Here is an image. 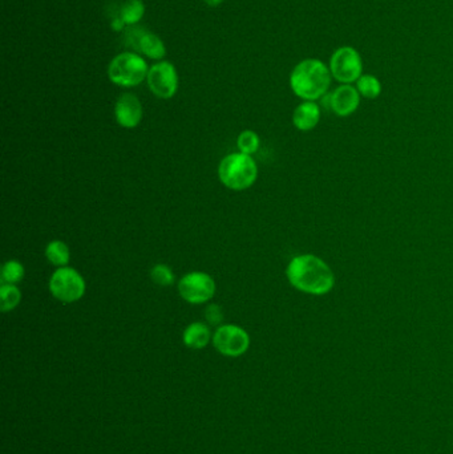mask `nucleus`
Instances as JSON below:
<instances>
[{
    "instance_id": "nucleus-1",
    "label": "nucleus",
    "mask_w": 453,
    "mask_h": 454,
    "mask_svg": "<svg viewBox=\"0 0 453 454\" xmlns=\"http://www.w3.org/2000/svg\"><path fill=\"white\" fill-rule=\"evenodd\" d=\"M286 277L295 290L313 296L327 295L335 287L332 268L314 254L294 256L286 268Z\"/></svg>"
},
{
    "instance_id": "nucleus-2",
    "label": "nucleus",
    "mask_w": 453,
    "mask_h": 454,
    "mask_svg": "<svg viewBox=\"0 0 453 454\" xmlns=\"http://www.w3.org/2000/svg\"><path fill=\"white\" fill-rule=\"evenodd\" d=\"M332 76L327 64L319 59H304L290 74V88L303 101L320 100L327 95Z\"/></svg>"
},
{
    "instance_id": "nucleus-3",
    "label": "nucleus",
    "mask_w": 453,
    "mask_h": 454,
    "mask_svg": "<svg viewBox=\"0 0 453 454\" xmlns=\"http://www.w3.org/2000/svg\"><path fill=\"white\" fill-rule=\"evenodd\" d=\"M219 182L234 191L250 189L258 178V166L252 156L230 153L218 165Z\"/></svg>"
},
{
    "instance_id": "nucleus-4",
    "label": "nucleus",
    "mask_w": 453,
    "mask_h": 454,
    "mask_svg": "<svg viewBox=\"0 0 453 454\" xmlns=\"http://www.w3.org/2000/svg\"><path fill=\"white\" fill-rule=\"evenodd\" d=\"M149 72V65L147 60L132 50L121 52L116 55L111 63L108 64V78L114 85L121 88H133L141 83L147 81Z\"/></svg>"
},
{
    "instance_id": "nucleus-5",
    "label": "nucleus",
    "mask_w": 453,
    "mask_h": 454,
    "mask_svg": "<svg viewBox=\"0 0 453 454\" xmlns=\"http://www.w3.org/2000/svg\"><path fill=\"white\" fill-rule=\"evenodd\" d=\"M50 295L63 304L79 302L87 291V283L83 275L72 267H59L50 275L48 283Z\"/></svg>"
},
{
    "instance_id": "nucleus-6",
    "label": "nucleus",
    "mask_w": 453,
    "mask_h": 454,
    "mask_svg": "<svg viewBox=\"0 0 453 454\" xmlns=\"http://www.w3.org/2000/svg\"><path fill=\"white\" fill-rule=\"evenodd\" d=\"M328 68L339 84H353L363 75V59L356 48L343 46L332 52Z\"/></svg>"
},
{
    "instance_id": "nucleus-7",
    "label": "nucleus",
    "mask_w": 453,
    "mask_h": 454,
    "mask_svg": "<svg viewBox=\"0 0 453 454\" xmlns=\"http://www.w3.org/2000/svg\"><path fill=\"white\" fill-rule=\"evenodd\" d=\"M180 296L189 304H203L215 298V279L212 275L202 271H191L184 275L178 282Z\"/></svg>"
},
{
    "instance_id": "nucleus-8",
    "label": "nucleus",
    "mask_w": 453,
    "mask_h": 454,
    "mask_svg": "<svg viewBox=\"0 0 453 454\" xmlns=\"http://www.w3.org/2000/svg\"><path fill=\"white\" fill-rule=\"evenodd\" d=\"M147 84L157 99L169 100L175 97L180 85L176 67L166 60L153 64L149 67Z\"/></svg>"
},
{
    "instance_id": "nucleus-9",
    "label": "nucleus",
    "mask_w": 453,
    "mask_h": 454,
    "mask_svg": "<svg viewBox=\"0 0 453 454\" xmlns=\"http://www.w3.org/2000/svg\"><path fill=\"white\" fill-rule=\"evenodd\" d=\"M213 345L221 355L227 357H239L248 352L250 336L248 331L236 324H222L213 333Z\"/></svg>"
},
{
    "instance_id": "nucleus-10",
    "label": "nucleus",
    "mask_w": 453,
    "mask_h": 454,
    "mask_svg": "<svg viewBox=\"0 0 453 454\" xmlns=\"http://www.w3.org/2000/svg\"><path fill=\"white\" fill-rule=\"evenodd\" d=\"M126 32V43L137 52L140 55H144L145 57L161 62L164 60L166 55V47L163 39L157 36L151 31H144L139 27H129Z\"/></svg>"
},
{
    "instance_id": "nucleus-11",
    "label": "nucleus",
    "mask_w": 453,
    "mask_h": 454,
    "mask_svg": "<svg viewBox=\"0 0 453 454\" xmlns=\"http://www.w3.org/2000/svg\"><path fill=\"white\" fill-rule=\"evenodd\" d=\"M362 96L353 84H340L328 95V108L338 117H349L360 105Z\"/></svg>"
},
{
    "instance_id": "nucleus-12",
    "label": "nucleus",
    "mask_w": 453,
    "mask_h": 454,
    "mask_svg": "<svg viewBox=\"0 0 453 454\" xmlns=\"http://www.w3.org/2000/svg\"><path fill=\"white\" fill-rule=\"evenodd\" d=\"M144 116L142 104L135 93H123L114 104V120L126 129H135L141 124Z\"/></svg>"
},
{
    "instance_id": "nucleus-13",
    "label": "nucleus",
    "mask_w": 453,
    "mask_h": 454,
    "mask_svg": "<svg viewBox=\"0 0 453 454\" xmlns=\"http://www.w3.org/2000/svg\"><path fill=\"white\" fill-rule=\"evenodd\" d=\"M320 106L316 101H302L292 112V125L299 132H310L320 121Z\"/></svg>"
},
{
    "instance_id": "nucleus-14",
    "label": "nucleus",
    "mask_w": 453,
    "mask_h": 454,
    "mask_svg": "<svg viewBox=\"0 0 453 454\" xmlns=\"http://www.w3.org/2000/svg\"><path fill=\"white\" fill-rule=\"evenodd\" d=\"M213 340L212 331L202 322L190 323L182 333V341L190 350H202Z\"/></svg>"
},
{
    "instance_id": "nucleus-15",
    "label": "nucleus",
    "mask_w": 453,
    "mask_h": 454,
    "mask_svg": "<svg viewBox=\"0 0 453 454\" xmlns=\"http://www.w3.org/2000/svg\"><path fill=\"white\" fill-rule=\"evenodd\" d=\"M44 254L50 265L56 266L58 268L68 266L71 261V250L63 240H50L46 247Z\"/></svg>"
},
{
    "instance_id": "nucleus-16",
    "label": "nucleus",
    "mask_w": 453,
    "mask_h": 454,
    "mask_svg": "<svg viewBox=\"0 0 453 454\" xmlns=\"http://www.w3.org/2000/svg\"><path fill=\"white\" fill-rule=\"evenodd\" d=\"M145 15V4L142 0H126L119 11V18L126 27H135Z\"/></svg>"
},
{
    "instance_id": "nucleus-17",
    "label": "nucleus",
    "mask_w": 453,
    "mask_h": 454,
    "mask_svg": "<svg viewBox=\"0 0 453 454\" xmlns=\"http://www.w3.org/2000/svg\"><path fill=\"white\" fill-rule=\"evenodd\" d=\"M360 96L367 100H375L381 93V83L377 76L371 74H363L355 83Z\"/></svg>"
},
{
    "instance_id": "nucleus-18",
    "label": "nucleus",
    "mask_w": 453,
    "mask_h": 454,
    "mask_svg": "<svg viewBox=\"0 0 453 454\" xmlns=\"http://www.w3.org/2000/svg\"><path fill=\"white\" fill-rule=\"evenodd\" d=\"M22 302V291L16 284L0 286V310L1 312H10Z\"/></svg>"
},
{
    "instance_id": "nucleus-19",
    "label": "nucleus",
    "mask_w": 453,
    "mask_h": 454,
    "mask_svg": "<svg viewBox=\"0 0 453 454\" xmlns=\"http://www.w3.org/2000/svg\"><path fill=\"white\" fill-rule=\"evenodd\" d=\"M25 266L22 265L19 261H16V259L7 261L1 267V273H0L1 284H16L18 286L25 279Z\"/></svg>"
},
{
    "instance_id": "nucleus-20",
    "label": "nucleus",
    "mask_w": 453,
    "mask_h": 454,
    "mask_svg": "<svg viewBox=\"0 0 453 454\" xmlns=\"http://www.w3.org/2000/svg\"><path fill=\"white\" fill-rule=\"evenodd\" d=\"M261 145V139L259 136L254 132V130H243L239 133L238 139H237V146L238 151L243 154L248 156H252L254 153H257Z\"/></svg>"
},
{
    "instance_id": "nucleus-21",
    "label": "nucleus",
    "mask_w": 453,
    "mask_h": 454,
    "mask_svg": "<svg viewBox=\"0 0 453 454\" xmlns=\"http://www.w3.org/2000/svg\"><path fill=\"white\" fill-rule=\"evenodd\" d=\"M151 282L157 286H161V287H168V286H172L176 280V277L172 271V268L169 266L166 265H156L154 267H151Z\"/></svg>"
},
{
    "instance_id": "nucleus-22",
    "label": "nucleus",
    "mask_w": 453,
    "mask_h": 454,
    "mask_svg": "<svg viewBox=\"0 0 453 454\" xmlns=\"http://www.w3.org/2000/svg\"><path fill=\"white\" fill-rule=\"evenodd\" d=\"M205 317L210 326L219 327V326H222V322H224V310L218 304L212 303L205 310Z\"/></svg>"
},
{
    "instance_id": "nucleus-23",
    "label": "nucleus",
    "mask_w": 453,
    "mask_h": 454,
    "mask_svg": "<svg viewBox=\"0 0 453 454\" xmlns=\"http://www.w3.org/2000/svg\"><path fill=\"white\" fill-rule=\"evenodd\" d=\"M206 6H209V7H218V6H221L225 0H202Z\"/></svg>"
}]
</instances>
